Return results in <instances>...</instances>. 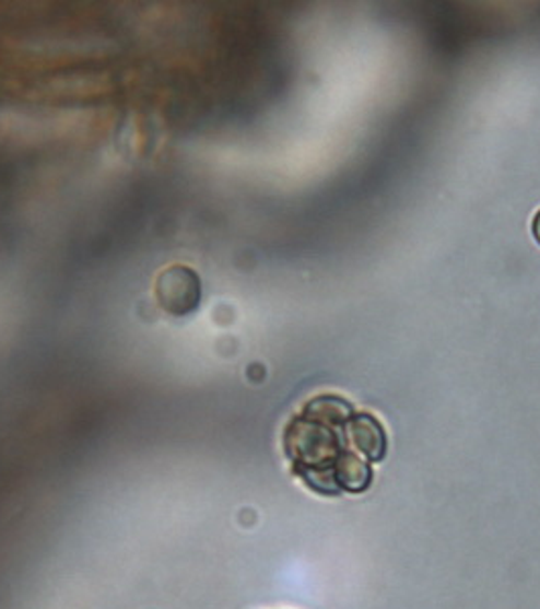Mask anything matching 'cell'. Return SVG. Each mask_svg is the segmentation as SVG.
<instances>
[{
	"instance_id": "obj_3",
	"label": "cell",
	"mask_w": 540,
	"mask_h": 609,
	"mask_svg": "<svg viewBox=\"0 0 540 609\" xmlns=\"http://www.w3.org/2000/svg\"><path fill=\"white\" fill-rule=\"evenodd\" d=\"M532 236H535V241L540 244V210L537 212V215H535V220H532Z\"/></svg>"
},
{
	"instance_id": "obj_2",
	"label": "cell",
	"mask_w": 540,
	"mask_h": 609,
	"mask_svg": "<svg viewBox=\"0 0 540 609\" xmlns=\"http://www.w3.org/2000/svg\"><path fill=\"white\" fill-rule=\"evenodd\" d=\"M156 298L159 305L175 317L196 312L201 298L198 274L187 267H171L156 281Z\"/></svg>"
},
{
	"instance_id": "obj_1",
	"label": "cell",
	"mask_w": 540,
	"mask_h": 609,
	"mask_svg": "<svg viewBox=\"0 0 540 609\" xmlns=\"http://www.w3.org/2000/svg\"><path fill=\"white\" fill-rule=\"evenodd\" d=\"M352 421L354 409L350 402L324 395L309 400L284 426V455L293 471L313 490L331 494L340 480L350 490L368 485V464L352 454L357 449Z\"/></svg>"
}]
</instances>
